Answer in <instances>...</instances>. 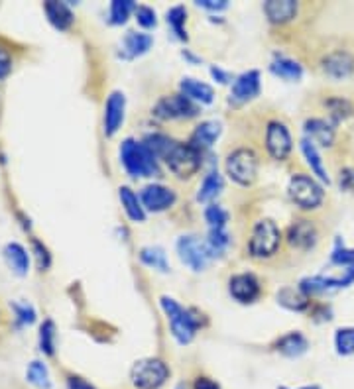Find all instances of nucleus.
I'll use <instances>...</instances> for the list:
<instances>
[{"label":"nucleus","mask_w":354,"mask_h":389,"mask_svg":"<svg viewBox=\"0 0 354 389\" xmlns=\"http://www.w3.org/2000/svg\"><path fill=\"white\" fill-rule=\"evenodd\" d=\"M121 158H123L124 170L132 177H148V175H158V163L156 156L148 150L144 144H138L134 140H124L121 147Z\"/></svg>","instance_id":"1"},{"label":"nucleus","mask_w":354,"mask_h":389,"mask_svg":"<svg viewBox=\"0 0 354 389\" xmlns=\"http://www.w3.org/2000/svg\"><path fill=\"white\" fill-rule=\"evenodd\" d=\"M280 242L281 232L276 226V222L269 219L258 220L256 226L252 228L248 250H250V255H254V257H269L278 252Z\"/></svg>","instance_id":"2"},{"label":"nucleus","mask_w":354,"mask_h":389,"mask_svg":"<svg viewBox=\"0 0 354 389\" xmlns=\"http://www.w3.org/2000/svg\"><path fill=\"white\" fill-rule=\"evenodd\" d=\"M170 377V370L158 358H146L132 365L130 379L136 389H159Z\"/></svg>","instance_id":"3"},{"label":"nucleus","mask_w":354,"mask_h":389,"mask_svg":"<svg viewBox=\"0 0 354 389\" xmlns=\"http://www.w3.org/2000/svg\"><path fill=\"white\" fill-rule=\"evenodd\" d=\"M161 307L166 311V315L170 316V325H171V332L177 341L182 344H187V342L193 341L195 336V330L199 327V318L193 316L191 311H185L184 307L175 303L170 297H161Z\"/></svg>","instance_id":"4"},{"label":"nucleus","mask_w":354,"mask_h":389,"mask_svg":"<svg viewBox=\"0 0 354 389\" xmlns=\"http://www.w3.org/2000/svg\"><path fill=\"white\" fill-rule=\"evenodd\" d=\"M163 159L171 173L179 179L193 177L201 168V152L191 144H175Z\"/></svg>","instance_id":"5"},{"label":"nucleus","mask_w":354,"mask_h":389,"mask_svg":"<svg viewBox=\"0 0 354 389\" xmlns=\"http://www.w3.org/2000/svg\"><path fill=\"white\" fill-rule=\"evenodd\" d=\"M227 173L232 177V181L238 185H252L258 175V158L256 154L248 147L234 150L227 159Z\"/></svg>","instance_id":"6"},{"label":"nucleus","mask_w":354,"mask_h":389,"mask_svg":"<svg viewBox=\"0 0 354 389\" xmlns=\"http://www.w3.org/2000/svg\"><path fill=\"white\" fill-rule=\"evenodd\" d=\"M290 197L297 207L311 210L323 203V189L307 175H293L290 181Z\"/></svg>","instance_id":"7"},{"label":"nucleus","mask_w":354,"mask_h":389,"mask_svg":"<svg viewBox=\"0 0 354 389\" xmlns=\"http://www.w3.org/2000/svg\"><path fill=\"white\" fill-rule=\"evenodd\" d=\"M197 109L193 100L185 97V95H171V97L159 98L156 105V114L159 118H193L197 116Z\"/></svg>","instance_id":"8"},{"label":"nucleus","mask_w":354,"mask_h":389,"mask_svg":"<svg viewBox=\"0 0 354 389\" xmlns=\"http://www.w3.org/2000/svg\"><path fill=\"white\" fill-rule=\"evenodd\" d=\"M177 252H179L182 262H184L185 266H189L193 271H201V269H205V266H207V244H201L195 236H184V238H179Z\"/></svg>","instance_id":"9"},{"label":"nucleus","mask_w":354,"mask_h":389,"mask_svg":"<svg viewBox=\"0 0 354 389\" xmlns=\"http://www.w3.org/2000/svg\"><path fill=\"white\" fill-rule=\"evenodd\" d=\"M266 147L274 159H285L292 152V136L281 122H272L266 130Z\"/></svg>","instance_id":"10"},{"label":"nucleus","mask_w":354,"mask_h":389,"mask_svg":"<svg viewBox=\"0 0 354 389\" xmlns=\"http://www.w3.org/2000/svg\"><path fill=\"white\" fill-rule=\"evenodd\" d=\"M317 228L311 220L299 219L293 222L287 230V240L297 250H311L317 244Z\"/></svg>","instance_id":"11"},{"label":"nucleus","mask_w":354,"mask_h":389,"mask_svg":"<svg viewBox=\"0 0 354 389\" xmlns=\"http://www.w3.org/2000/svg\"><path fill=\"white\" fill-rule=\"evenodd\" d=\"M229 291L238 303H252L260 295V283L250 273H238L229 281Z\"/></svg>","instance_id":"12"},{"label":"nucleus","mask_w":354,"mask_h":389,"mask_svg":"<svg viewBox=\"0 0 354 389\" xmlns=\"http://www.w3.org/2000/svg\"><path fill=\"white\" fill-rule=\"evenodd\" d=\"M140 197H142V205L152 212L166 210L175 203V193L163 185H148Z\"/></svg>","instance_id":"13"},{"label":"nucleus","mask_w":354,"mask_h":389,"mask_svg":"<svg viewBox=\"0 0 354 389\" xmlns=\"http://www.w3.org/2000/svg\"><path fill=\"white\" fill-rule=\"evenodd\" d=\"M258 93H260V75L258 71H248L234 81L231 97L236 105H240V102H246V100L256 97Z\"/></svg>","instance_id":"14"},{"label":"nucleus","mask_w":354,"mask_h":389,"mask_svg":"<svg viewBox=\"0 0 354 389\" xmlns=\"http://www.w3.org/2000/svg\"><path fill=\"white\" fill-rule=\"evenodd\" d=\"M297 2L293 0H268L264 4V12L268 16L269 22L274 24H285L292 22L293 18L297 16Z\"/></svg>","instance_id":"15"},{"label":"nucleus","mask_w":354,"mask_h":389,"mask_svg":"<svg viewBox=\"0 0 354 389\" xmlns=\"http://www.w3.org/2000/svg\"><path fill=\"white\" fill-rule=\"evenodd\" d=\"M323 69L325 73L335 77V79H342L353 73L354 61L346 51H333L325 60H323Z\"/></svg>","instance_id":"16"},{"label":"nucleus","mask_w":354,"mask_h":389,"mask_svg":"<svg viewBox=\"0 0 354 389\" xmlns=\"http://www.w3.org/2000/svg\"><path fill=\"white\" fill-rule=\"evenodd\" d=\"M124 116V95L123 93H112L107 100L105 109V134H116Z\"/></svg>","instance_id":"17"},{"label":"nucleus","mask_w":354,"mask_h":389,"mask_svg":"<svg viewBox=\"0 0 354 389\" xmlns=\"http://www.w3.org/2000/svg\"><path fill=\"white\" fill-rule=\"evenodd\" d=\"M220 136V124L219 122H203L199 124L193 132V138H191V146H195L199 152L205 150V147H211L215 144V140Z\"/></svg>","instance_id":"18"},{"label":"nucleus","mask_w":354,"mask_h":389,"mask_svg":"<svg viewBox=\"0 0 354 389\" xmlns=\"http://www.w3.org/2000/svg\"><path fill=\"white\" fill-rule=\"evenodd\" d=\"M46 14H48L49 22L55 26L57 30H67L69 26L73 24V12L63 4V2H46L44 4Z\"/></svg>","instance_id":"19"},{"label":"nucleus","mask_w":354,"mask_h":389,"mask_svg":"<svg viewBox=\"0 0 354 389\" xmlns=\"http://www.w3.org/2000/svg\"><path fill=\"white\" fill-rule=\"evenodd\" d=\"M182 91H184V95L189 100H199L203 105L213 102V97H215L211 87L201 83V81H195V79H184L182 81Z\"/></svg>","instance_id":"20"},{"label":"nucleus","mask_w":354,"mask_h":389,"mask_svg":"<svg viewBox=\"0 0 354 389\" xmlns=\"http://www.w3.org/2000/svg\"><path fill=\"white\" fill-rule=\"evenodd\" d=\"M278 350L283 356H290V358L301 356L307 350L306 336L299 334V332H290V334L281 336L280 341H278Z\"/></svg>","instance_id":"21"},{"label":"nucleus","mask_w":354,"mask_h":389,"mask_svg":"<svg viewBox=\"0 0 354 389\" xmlns=\"http://www.w3.org/2000/svg\"><path fill=\"white\" fill-rule=\"evenodd\" d=\"M306 132L311 136V140L319 142L321 146H330V144H333V140H335V130L330 128L327 122L319 120V118L307 120Z\"/></svg>","instance_id":"22"},{"label":"nucleus","mask_w":354,"mask_h":389,"mask_svg":"<svg viewBox=\"0 0 354 389\" xmlns=\"http://www.w3.org/2000/svg\"><path fill=\"white\" fill-rule=\"evenodd\" d=\"M4 255H6L10 268H12L18 275H26V273H28L30 260H28V254H26V250L20 244H8V246L4 248Z\"/></svg>","instance_id":"23"},{"label":"nucleus","mask_w":354,"mask_h":389,"mask_svg":"<svg viewBox=\"0 0 354 389\" xmlns=\"http://www.w3.org/2000/svg\"><path fill=\"white\" fill-rule=\"evenodd\" d=\"M121 201H123V207L124 210H126V215L134 220V222H142V220L146 219V212H144V208L140 205L138 197H136L128 187H121Z\"/></svg>","instance_id":"24"},{"label":"nucleus","mask_w":354,"mask_h":389,"mask_svg":"<svg viewBox=\"0 0 354 389\" xmlns=\"http://www.w3.org/2000/svg\"><path fill=\"white\" fill-rule=\"evenodd\" d=\"M278 301L283 307L292 309V311H303L309 301H307V295L301 289H293V287H283L278 293Z\"/></svg>","instance_id":"25"},{"label":"nucleus","mask_w":354,"mask_h":389,"mask_svg":"<svg viewBox=\"0 0 354 389\" xmlns=\"http://www.w3.org/2000/svg\"><path fill=\"white\" fill-rule=\"evenodd\" d=\"M220 191H222V177H220L219 171H211L207 177L203 179V185H201V191L197 194V199L201 203H207V201H213Z\"/></svg>","instance_id":"26"},{"label":"nucleus","mask_w":354,"mask_h":389,"mask_svg":"<svg viewBox=\"0 0 354 389\" xmlns=\"http://www.w3.org/2000/svg\"><path fill=\"white\" fill-rule=\"evenodd\" d=\"M301 150H303V154H306L307 158V163L311 165L313 173L317 175L319 179L329 183V175H327V171L323 168V161H321V156L317 154V147L313 146L309 140H303V142H301Z\"/></svg>","instance_id":"27"},{"label":"nucleus","mask_w":354,"mask_h":389,"mask_svg":"<svg viewBox=\"0 0 354 389\" xmlns=\"http://www.w3.org/2000/svg\"><path fill=\"white\" fill-rule=\"evenodd\" d=\"M144 146H146L156 158H166V156L170 154L171 147L175 146V142H171L168 136L152 134L144 140Z\"/></svg>","instance_id":"28"},{"label":"nucleus","mask_w":354,"mask_h":389,"mask_svg":"<svg viewBox=\"0 0 354 389\" xmlns=\"http://www.w3.org/2000/svg\"><path fill=\"white\" fill-rule=\"evenodd\" d=\"M272 71L283 77V79L297 81L301 77V65H297L295 61L287 60V57H280V60H276L272 63Z\"/></svg>","instance_id":"29"},{"label":"nucleus","mask_w":354,"mask_h":389,"mask_svg":"<svg viewBox=\"0 0 354 389\" xmlns=\"http://www.w3.org/2000/svg\"><path fill=\"white\" fill-rule=\"evenodd\" d=\"M124 46L128 49L130 55H142L146 53L150 46H152V37L146 34H136V32H128V36L124 39Z\"/></svg>","instance_id":"30"},{"label":"nucleus","mask_w":354,"mask_h":389,"mask_svg":"<svg viewBox=\"0 0 354 389\" xmlns=\"http://www.w3.org/2000/svg\"><path fill=\"white\" fill-rule=\"evenodd\" d=\"M140 260L150 266V268L159 269V271H168V262H166V254L159 248H144L140 252Z\"/></svg>","instance_id":"31"},{"label":"nucleus","mask_w":354,"mask_h":389,"mask_svg":"<svg viewBox=\"0 0 354 389\" xmlns=\"http://www.w3.org/2000/svg\"><path fill=\"white\" fill-rule=\"evenodd\" d=\"M185 12L184 6H175V8H171L170 12H168V24L171 26V30L175 32V36L179 37V39H187V32H185Z\"/></svg>","instance_id":"32"},{"label":"nucleus","mask_w":354,"mask_h":389,"mask_svg":"<svg viewBox=\"0 0 354 389\" xmlns=\"http://www.w3.org/2000/svg\"><path fill=\"white\" fill-rule=\"evenodd\" d=\"M227 244H229V234L224 232V228H211L207 240L209 255L220 254L227 248Z\"/></svg>","instance_id":"33"},{"label":"nucleus","mask_w":354,"mask_h":389,"mask_svg":"<svg viewBox=\"0 0 354 389\" xmlns=\"http://www.w3.org/2000/svg\"><path fill=\"white\" fill-rule=\"evenodd\" d=\"M136 10L134 2L132 0H114L112 6H110V18H112V24H124L128 14Z\"/></svg>","instance_id":"34"},{"label":"nucleus","mask_w":354,"mask_h":389,"mask_svg":"<svg viewBox=\"0 0 354 389\" xmlns=\"http://www.w3.org/2000/svg\"><path fill=\"white\" fill-rule=\"evenodd\" d=\"M28 379H30L34 386H37V388H49L48 370H46V365L42 364V362H32V364H30V368H28Z\"/></svg>","instance_id":"35"},{"label":"nucleus","mask_w":354,"mask_h":389,"mask_svg":"<svg viewBox=\"0 0 354 389\" xmlns=\"http://www.w3.org/2000/svg\"><path fill=\"white\" fill-rule=\"evenodd\" d=\"M53 336H55V332H53V323H51V320H46V323L42 325V330H39V348H42V352L48 354V356H53V352H55Z\"/></svg>","instance_id":"36"},{"label":"nucleus","mask_w":354,"mask_h":389,"mask_svg":"<svg viewBox=\"0 0 354 389\" xmlns=\"http://www.w3.org/2000/svg\"><path fill=\"white\" fill-rule=\"evenodd\" d=\"M337 350L342 356H348L354 352V329H341L337 332Z\"/></svg>","instance_id":"37"},{"label":"nucleus","mask_w":354,"mask_h":389,"mask_svg":"<svg viewBox=\"0 0 354 389\" xmlns=\"http://www.w3.org/2000/svg\"><path fill=\"white\" fill-rule=\"evenodd\" d=\"M227 219H229V215H227L219 205H211V207H207V210H205V220H207L211 228H224Z\"/></svg>","instance_id":"38"},{"label":"nucleus","mask_w":354,"mask_h":389,"mask_svg":"<svg viewBox=\"0 0 354 389\" xmlns=\"http://www.w3.org/2000/svg\"><path fill=\"white\" fill-rule=\"evenodd\" d=\"M134 12L136 20H138V24L142 26V28H154V26H156V12H154L152 8H148V6H138Z\"/></svg>","instance_id":"39"},{"label":"nucleus","mask_w":354,"mask_h":389,"mask_svg":"<svg viewBox=\"0 0 354 389\" xmlns=\"http://www.w3.org/2000/svg\"><path fill=\"white\" fill-rule=\"evenodd\" d=\"M32 244H34V252H36L37 266H39V269H48L49 262H51L48 248H46L42 242H37V240H32Z\"/></svg>","instance_id":"40"},{"label":"nucleus","mask_w":354,"mask_h":389,"mask_svg":"<svg viewBox=\"0 0 354 389\" xmlns=\"http://www.w3.org/2000/svg\"><path fill=\"white\" fill-rule=\"evenodd\" d=\"M333 262L339 266H351L354 264V250H346V248H337L333 252Z\"/></svg>","instance_id":"41"},{"label":"nucleus","mask_w":354,"mask_h":389,"mask_svg":"<svg viewBox=\"0 0 354 389\" xmlns=\"http://www.w3.org/2000/svg\"><path fill=\"white\" fill-rule=\"evenodd\" d=\"M14 311H16V315L18 318L22 320V323H28V325H32L34 323V309L32 307H28V305H14Z\"/></svg>","instance_id":"42"},{"label":"nucleus","mask_w":354,"mask_h":389,"mask_svg":"<svg viewBox=\"0 0 354 389\" xmlns=\"http://www.w3.org/2000/svg\"><path fill=\"white\" fill-rule=\"evenodd\" d=\"M12 69V61H10V55L4 51V49H0V79L2 77H6L8 71Z\"/></svg>","instance_id":"43"},{"label":"nucleus","mask_w":354,"mask_h":389,"mask_svg":"<svg viewBox=\"0 0 354 389\" xmlns=\"http://www.w3.org/2000/svg\"><path fill=\"white\" fill-rule=\"evenodd\" d=\"M67 389H95L89 381H85L83 377L69 376L67 377Z\"/></svg>","instance_id":"44"},{"label":"nucleus","mask_w":354,"mask_h":389,"mask_svg":"<svg viewBox=\"0 0 354 389\" xmlns=\"http://www.w3.org/2000/svg\"><path fill=\"white\" fill-rule=\"evenodd\" d=\"M199 6L209 8V10H222L227 8V0H197Z\"/></svg>","instance_id":"45"},{"label":"nucleus","mask_w":354,"mask_h":389,"mask_svg":"<svg viewBox=\"0 0 354 389\" xmlns=\"http://www.w3.org/2000/svg\"><path fill=\"white\" fill-rule=\"evenodd\" d=\"M341 187L342 189H348V191H354V171L353 170H344L341 173Z\"/></svg>","instance_id":"46"},{"label":"nucleus","mask_w":354,"mask_h":389,"mask_svg":"<svg viewBox=\"0 0 354 389\" xmlns=\"http://www.w3.org/2000/svg\"><path fill=\"white\" fill-rule=\"evenodd\" d=\"M193 389H220L217 381H213L211 377H197Z\"/></svg>","instance_id":"47"},{"label":"nucleus","mask_w":354,"mask_h":389,"mask_svg":"<svg viewBox=\"0 0 354 389\" xmlns=\"http://www.w3.org/2000/svg\"><path fill=\"white\" fill-rule=\"evenodd\" d=\"M211 73H213L215 79H219V83H227V81H229V75L222 73L219 67H213V69H211Z\"/></svg>","instance_id":"48"},{"label":"nucleus","mask_w":354,"mask_h":389,"mask_svg":"<svg viewBox=\"0 0 354 389\" xmlns=\"http://www.w3.org/2000/svg\"><path fill=\"white\" fill-rule=\"evenodd\" d=\"M280 389H287V388H280ZM301 389H319V388H315V386H313V388H311V386H307V388H301Z\"/></svg>","instance_id":"49"}]
</instances>
